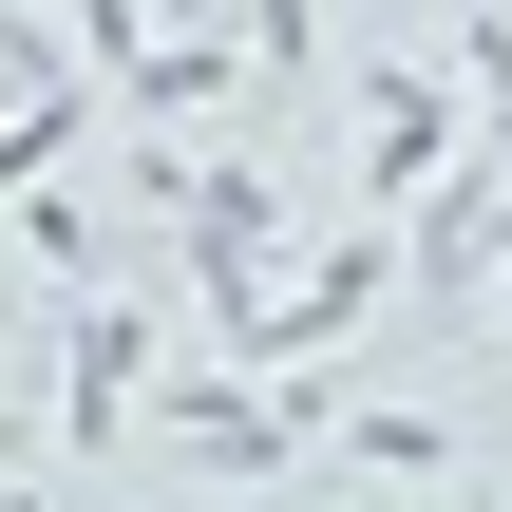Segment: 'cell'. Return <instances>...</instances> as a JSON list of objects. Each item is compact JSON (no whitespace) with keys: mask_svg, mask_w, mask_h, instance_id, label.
I'll list each match as a JSON object with an SVG mask.
<instances>
[{"mask_svg":"<svg viewBox=\"0 0 512 512\" xmlns=\"http://www.w3.org/2000/svg\"><path fill=\"white\" fill-rule=\"evenodd\" d=\"M152 437H171L190 475H285V456H323V380H304V361H209V380L152 399Z\"/></svg>","mask_w":512,"mask_h":512,"instance_id":"cell-1","label":"cell"},{"mask_svg":"<svg viewBox=\"0 0 512 512\" xmlns=\"http://www.w3.org/2000/svg\"><path fill=\"white\" fill-rule=\"evenodd\" d=\"M512 266V133H456L437 190H399V304H475Z\"/></svg>","mask_w":512,"mask_h":512,"instance_id":"cell-2","label":"cell"},{"mask_svg":"<svg viewBox=\"0 0 512 512\" xmlns=\"http://www.w3.org/2000/svg\"><path fill=\"white\" fill-rule=\"evenodd\" d=\"M171 228H190V304H247L266 247H285V171H266V152H190Z\"/></svg>","mask_w":512,"mask_h":512,"instance_id":"cell-3","label":"cell"},{"mask_svg":"<svg viewBox=\"0 0 512 512\" xmlns=\"http://www.w3.org/2000/svg\"><path fill=\"white\" fill-rule=\"evenodd\" d=\"M456 133H475V114H456V95H437L418 57H380V76H361V209L437 190V171H456Z\"/></svg>","mask_w":512,"mask_h":512,"instance_id":"cell-4","label":"cell"},{"mask_svg":"<svg viewBox=\"0 0 512 512\" xmlns=\"http://www.w3.org/2000/svg\"><path fill=\"white\" fill-rule=\"evenodd\" d=\"M133 418H152V304H95L57 361V456H114Z\"/></svg>","mask_w":512,"mask_h":512,"instance_id":"cell-5","label":"cell"},{"mask_svg":"<svg viewBox=\"0 0 512 512\" xmlns=\"http://www.w3.org/2000/svg\"><path fill=\"white\" fill-rule=\"evenodd\" d=\"M228 95H247V38H133L114 57V114H152V133L171 114H228Z\"/></svg>","mask_w":512,"mask_h":512,"instance_id":"cell-6","label":"cell"},{"mask_svg":"<svg viewBox=\"0 0 512 512\" xmlns=\"http://www.w3.org/2000/svg\"><path fill=\"white\" fill-rule=\"evenodd\" d=\"M57 152H95V95H76V76H57V95H19V114H0V190H38V171H57Z\"/></svg>","mask_w":512,"mask_h":512,"instance_id":"cell-7","label":"cell"},{"mask_svg":"<svg viewBox=\"0 0 512 512\" xmlns=\"http://www.w3.org/2000/svg\"><path fill=\"white\" fill-rule=\"evenodd\" d=\"M342 456H361V475H380V494H437V475H456V418H361V437H342Z\"/></svg>","mask_w":512,"mask_h":512,"instance_id":"cell-8","label":"cell"},{"mask_svg":"<svg viewBox=\"0 0 512 512\" xmlns=\"http://www.w3.org/2000/svg\"><path fill=\"white\" fill-rule=\"evenodd\" d=\"M247 76L266 95H323V0H247Z\"/></svg>","mask_w":512,"mask_h":512,"instance_id":"cell-9","label":"cell"},{"mask_svg":"<svg viewBox=\"0 0 512 512\" xmlns=\"http://www.w3.org/2000/svg\"><path fill=\"white\" fill-rule=\"evenodd\" d=\"M19 247H38V266H95V209H76L57 171H38V190H19Z\"/></svg>","mask_w":512,"mask_h":512,"instance_id":"cell-10","label":"cell"},{"mask_svg":"<svg viewBox=\"0 0 512 512\" xmlns=\"http://www.w3.org/2000/svg\"><path fill=\"white\" fill-rule=\"evenodd\" d=\"M57 19H76V38H95V76H114V57H133V38H152V0H57Z\"/></svg>","mask_w":512,"mask_h":512,"instance_id":"cell-11","label":"cell"},{"mask_svg":"<svg viewBox=\"0 0 512 512\" xmlns=\"http://www.w3.org/2000/svg\"><path fill=\"white\" fill-rule=\"evenodd\" d=\"M0 512H57V494H38V475H0Z\"/></svg>","mask_w":512,"mask_h":512,"instance_id":"cell-12","label":"cell"},{"mask_svg":"<svg viewBox=\"0 0 512 512\" xmlns=\"http://www.w3.org/2000/svg\"><path fill=\"white\" fill-rule=\"evenodd\" d=\"M152 19H209V0H152Z\"/></svg>","mask_w":512,"mask_h":512,"instance_id":"cell-13","label":"cell"},{"mask_svg":"<svg viewBox=\"0 0 512 512\" xmlns=\"http://www.w3.org/2000/svg\"><path fill=\"white\" fill-rule=\"evenodd\" d=\"M380 512H418V494H380Z\"/></svg>","mask_w":512,"mask_h":512,"instance_id":"cell-14","label":"cell"}]
</instances>
